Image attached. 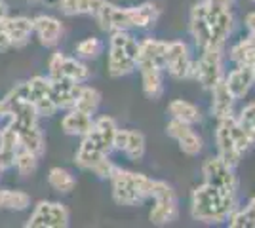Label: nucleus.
I'll list each match as a JSON object with an SVG mask.
<instances>
[{
    "mask_svg": "<svg viewBox=\"0 0 255 228\" xmlns=\"http://www.w3.org/2000/svg\"><path fill=\"white\" fill-rule=\"evenodd\" d=\"M234 4L202 0L191 8L189 31L196 48H225L234 29Z\"/></svg>",
    "mask_w": 255,
    "mask_h": 228,
    "instance_id": "1",
    "label": "nucleus"
},
{
    "mask_svg": "<svg viewBox=\"0 0 255 228\" xmlns=\"http://www.w3.org/2000/svg\"><path fill=\"white\" fill-rule=\"evenodd\" d=\"M103 33L115 31H145L154 27L160 17V10L152 2H143L139 6L122 8L117 4L105 2L94 15Z\"/></svg>",
    "mask_w": 255,
    "mask_h": 228,
    "instance_id": "2",
    "label": "nucleus"
},
{
    "mask_svg": "<svg viewBox=\"0 0 255 228\" xmlns=\"http://www.w3.org/2000/svg\"><path fill=\"white\" fill-rule=\"evenodd\" d=\"M238 207V198L225 194L223 190L202 183L191 194V215L194 221L208 225L227 223L231 213Z\"/></svg>",
    "mask_w": 255,
    "mask_h": 228,
    "instance_id": "3",
    "label": "nucleus"
},
{
    "mask_svg": "<svg viewBox=\"0 0 255 228\" xmlns=\"http://www.w3.org/2000/svg\"><path fill=\"white\" fill-rule=\"evenodd\" d=\"M111 181V192L113 200L118 206H141L145 200L152 196V185L154 179H150L143 173L128 171L122 167H115V171L109 177Z\"/></svg>",
    "mask_w": 255,
    "mask_h": 228,
    "instance_id": "4",
    "label": "nucleus"
},
{
    "mask_svg": "<svg viewBox=\"0 0 255 228\" xmlns=\"http://www.w3.org/2000/svg\"><path fill=\"white\" fill-rule=\"evenodd\" d=\"M215 145H217V156L233 167H236L242 156L254 147V143L250 141V137L246 135L234 114L217 120Z\"/></svg>",
    "mask_w": 255,
    "mask_h": 228,
    "instance_id": "5",
    "label": "nucleus"
},
{
    "mask_svg": "<svg viewBox=\"0 0 255 228\" xmlns=\"http://www.w3.org/2000/svg\"><path fill=\"white\" fill-rule=\"evenodd\" d=\"M139 40L131 31H115L109 40V55H107V71L113 78L131 75L137 69Z\"/></svg>",
    "mask_w": 255,
    "mask_h": 228,
    "instance_id": "6",
    "label": "nucleus"
},
{
    "mask_svg": "<svg viewBox=\"0 0 255 228\" xmlns=\"http://www.w3.org/2000/svg\"><path fill=\"white\" fill-rule=\"evenodd\" d=\"M154 206L150 207L149 221L156 227H166L173 223L177 215H179V202H177V194L171 188V185H168L166 181H156L152 185V196Z\"/></svg>",
    "mask_w": 255,
    "mask_h": 228,
    "instance_id": "7",
    "label": "nucleus"
},
{
    "mask_svg": "<svg viewBox=\"0 0 255 228\" xmlns=\"http://www.w3.org/2000/svg\"><path fill=\"white\" fill-rule=\"evenodd\" d=\"M206 89H212L217 82L225 78L223 75V48H204L200 57L194 59L192 76Z\"/></svg>",
    "mask_w": 255,
    "mask_h": 228,
    "instance_id": "8",
    "label": "nucleus"
},
{
    "mask_svg": "<svg viewBox=\"0 0 255 228\" xmlns=\"http://www.w3.org/2000/svg\"><path fill=\"white\" fill-rule=\"evenodd\" d=\"M204 183L223 190L225 194L238 198V179L234 173V167L223 162L219 156H210L202 163Z\"/></svg>",
    "mask_w": 255,
    "mask_h": 228,
    "instance_id": "9",
    "label": "nucleus"
},
{
    "mask_svg": "<svg viewBox=\"0 0 255 228\" xmlns=\"http://www.w3.org/2000/svg\"><path fill=\"white\" fill-rule=\"evenodd\" d=\"M48 76L55 78V80L63 78V80H73L78 84H84L90 80L92 71L78 57H69L61 52H53L48 59Z\"/></svg>",
    "mask_w": 255,
    "mask_h": 228,
    "instance_id": "10",
    "label": "nucleus"
},
{
    "mask_svg": "<svg viewBox=\"0 0 255 228\" xmlns=\"http://www.w3.org/2000/svg\"><path fill=\"white\" fill-rule=\"evenodd\" d=\"M23 91H25V97L34 105L40 118H52L57 112V107L53 105L52 99V78L50 76L36 75L29 78L27 82H23Z\"/></svg>",
    "mask_w": 255,
    "mask_h": 228,
    "instance_id": "11",
    "label": "nucleus"
},
{
    "mask_svg": "<svg viewBox=\"0 0 255 228\" xmlns=\"http://www.w3.org/2000/svg\"><path fill=\"white\" fill-rule=\"evenodd\" d=\"M69 209L61 202L42 200L32 209L31 217L27 219V228H65L69 227Z\"/></svg>",
    "mask_w": 255,
    "mask_h": 228,
    "instance_id": "12",
    "label": "nucleus"
},
{
    "mask_svg": "<svg viewBox=\"0 0 255 228\" xmlns=\"http://www.w3.org/2000/svg\"><path fill=\"white\" fill-rule=\"evenodd\" d=\"M194 59L187 42L173 40L168 42V54H166V73L175 80H187L192 76Z\"/></svg>",
    "mask_w": 255,
    "mask_h": 228,
    "instance_id": "13",
    "label": "nucleus"
},
{
    "mask_svg": "<svg viewBox=\"0 0 255 228\" xmlns=\"http://www.w3.org/2000/svg\"><path fill=\"white\" fill-rule=\"evenodd\" d=\"M166 133L170 135L173 141H177L179 149L183 154L187 156H198L204 149V141L202 137L192 130L191 124H185L181 120L171 118L166 126Z\"/></svg>",
    "mask_w": 255,
    "mask_h": 228,
    "instance_id": "14",
    "label": "nucleus"
},
{
    "mask_svg": "<svg viewBox=\"0 0 255 228\" xmlns=\"http://www.w3.org/2000/svg\"><path fill=\"white\" fill-rule=\"evenodd\" d=\"M166 54H168V42L158 40V38H143L139 42L137 71L139 69L166 71Z\"/></svg>",
    "mask_w": 255,
    "mask_h": 228,
    "instance_id": "15",
    "label": "nucleus"
},
{
    "mask_svg": "<svg viewBox=\"0 0 255 228\" xmlns=\"http://www.w3.org/2000/svg\"><path fill=\"white\" fill-rule=\"evenodd\" d=\"M118 131V126L115 118L111 116H99L94 120L92 130L86 133L84 137L92 145H96L99 151H103L105 154H111V151H115V135Z\"/></svg>",
    "mask_w": 255,
    "mask_h": 228,
    "instance_id": "16",
    "label": "nucleus"
},
{
    "mask_svg": "<svg viewBox=\"0 0 255 228\" xmlns=\"http://www.w3.org/2000/svg\"><path fill=\"white\" fill-rule=\"evenodd\" d=\"M32 34L38 38V42L42 44L44 48H53L61 40L63 23L53 15L40 13V15L32 17Z\"/></svg>",
    "mask_w": 255,
    "mask_h": 228,
    "instance_id": "17",
    "label": "nucleus"
},
{
    "mask_svg": "<svg viewBox=\"0 0 255 228\" xmlns=\"http://www.w3.org/2000/svg\"><path fill=\"white\" fill-rule=\"evenodd\" d=\"M145 135L137 130H118L115 135V151H120L126 154L128 160L139 162L145 156Z\"/></svg>",
    "mask_w": 255,
    "mask_h": 228,
    "instance_id": "18",
    "label": "nucleus"
},
{
    "mask_svg": "<svg viewBox=\"0 0 255 228\" xmlns=\"http://www.w3.org/2000/svg\"><path fill=\"white\" fill-rule=\"evenodd\" d=\"M223 80L236 101L244 99L250 93V89L255 86L254 65H236Z\"/></svg>",
    "mask_w": 255,
    "mask_h": 228,
    "instance_id": "19",
    "label": "nucleus"
},
{
    "mask_svg": "<svg viewBox=\"0 0 255 228\" xmlns=\"http://www.w3.org/2000/svg\"><path fill=\"white\" fill-rule=\"evenodd\" d=\"M4 29L8 33L11 48H23L27 46L32 36V19L25 15H6L4 19Z\"/></svg>",
    "mask_w": 255,
    "mask_h": 228,
    "instance_id": "20",
    "label": "nucleus"
},
{
    "mask_svg": "<svg viewBox=\"0 0 255 228\" xmlns=\"http://www.w3.org/2000/svg\"><path fill=\"white\" fill-rule=\"evenodd\" d=\"M80 87H82V84L73 82V80H63V78L55 80V78H52V99L57 110L73 109L76 97L80 93Z\"/></svg>",
    "mask_w": 255,
    "mask_h": 228,
    "instance_id": "21",
    "label": "nucleus"
},
{
    "mask_svg": "<svg viewBox=\"0 0 255 228\" xmlns=\"http://www.w3.org/2000/svg\"><path fill=\"white\" fill-rule=\"evenodd\" d=\"M19 149H21L19 133L8 122L6 126L0 128V162H2L6 171L13 167V160H15V154Z\"/></svg>",
    "mask_w": 255,
    "mask_h": 228,
    "instance_id": "22",
    "label": "nucleus"
},
{
    "mask_svg": "<svg viewBox=\"0 0 255 228\" xmlns=\"http://www.w3.org/2000/svg\"><path fill=\"white\" fill-rule=\"evenodd\" d=\"M210 91H212V107H210V109H212V116H215L217 120L233 116L234 101H236V99H234L233 93L229 91L225 80L217 82Z\"/></svg>",
    "mask_w": 255,
    "mask_h": 228,
    "instance_id": "23",
    "label": "nucleus"
},
{
    "mask_svg": "<svg viewBox=\"0 0 255 228\" xmlns=\"http://www.w3.org/2000/svg\"><path fill=\"white\" fill-rule=\"evenodd\" d=\"M92 126H94V116L76 109H69V112L61 118V130L71 137H84L92 130Z\"/></svg>",
    "mask_w": 255,
    "mask_h": 228,
    "instance_id": "24",
    "label": "nucleus"
},
{
    "mask_svg": "<svg viewBox=\"0 0 255 228\" xmlns=\"http://www.w3.org/2000/svg\"><path fill=\"white\" fill-rule=\"evenodd\" d=\"M105 4V0H59L57 10L63 15H96L99 8Z\"/></svg>",
    "mask_w": 255,
    "mask_h": 228,
    "instance_id": "25",
    "label": "nucleus"
},
{
    "mask_svg": "<svg viewBox=\"0 0 255 228\" xmlns=\"http://www.w3.org/2000/svg\"><path fill=\"white\" fill-rule=\"evenodd\" d=\"M229 59L236 65H255V33L234 44L229 50Z\"/></svg>",
    "mask_w": 255,
    "mask_h": 228,
    "instance_id": "26",
    "label": "nucleus"
},
{
    "mask_svg": "<svg viewBox=\"0 0 255 228\" xmlns=\"http://www.w3.org/2000/svg\"><path fill=\"white\" fill-rule=\"evenodd\" d=\"M143 93L149 99H160L164 93V71L162 69H139Z\"/></svg>",
    "mask_w": 255,
    "mask_h": 228,
    "instance_id": "27",
    "label": "nucleus"
},
{
    "mask_svg": "<svg viewBox=\"0 0 255 228\" xmlns=\"http://www.w3.org/2000/svg\"><path fill=\"white\" fill-rule=\"evenodd\" d=\"M168 112H170L171 118L181 120L185 124H198L202 120V114H200V109L191 103V101H185V99H173L170 105H168Z\"/></svg>",
    "mask_w": 255,
    "mask_h": 228,
    "instance_id": "28",
    "label": "nucleus"
},
{
    "mask_svg": "<svg viewBox=\"0 0 255 228\" xmlns=\"http://www.w3.org/2000/svg\"><path fill=\"white\" fill-rule=\"evenodd\" d=\"M31 207V196L23 190L0 188V209L8 211H25Z\"/></svg>",
    "mask_w": 255,
    "mask_h": 228,
    "instance_id": "29",
    "label": "nucleus"
},
{
    "mask_svg": "<svg viewBox=\"0 0 255 228\" xmlns=\"http://www.w3.org/2000/svg\"><path fill=\"white\" fill-rule=\"evenodd\" d=\"M99 105H101V93H99V89L82 84L80 93H78V97H76V103L73 109L82 110V112H86V114L94 116V114L97 112V109H99Z\"/></svg>",
    "mask_w": 255,
    "mask_h": 228,
    "instance_id": "30",
    "label": "nucleus"
},
{
    "mask_svg": "<svg viewBox=\"0 0 255 228\" xmlns=\"http://www.w3.org/2000/svg\"><path fill=\"white\" fill-rule=\"evenodd\" d=\"M48 183L55 192L59 194H69L71 190H75L76 179L71 171H67L63 167H52L48 171Z\"/></svg>",
    "mask_w": 255,
    "mask_h": 228,
    "instance_id": "31",
    "label": "nucleus"
},
{
    "mask_svg": "<svg viewBox=\"0 0 255 228\" xmlns=\"http://www.w3.org/2000/svg\"><path fill=\"white\" fill-rule=\"evenodd\" d=\"M227 223L231 228H255V196L248 200L244 209L236 207Z\"/></svg>",
    "mask_w": 255,
    "mask_h": 228,
    "instance_id": "32",
    "label": "nucleus"
},
{
    "mask_svg": "<svg viewBox=\"0 0 255 228\" xmlns=\"http://www.w3.org/2000/svg\"><path fill=\"white\" fill-rule=\"evenodd\" d=\"M38 154H34V152L27 151V149H19L17 154H15V160H13V169L17 171V173L21 175V177H29L36 171V167H38Z\"/></svg>",
    "mask_w": 255,
    "mask_h": 228,
    "instance_id": "33",
    "label": "nucleus"
},
{
    "mask_svg": "<svg viewBox=\"0 0 255 228\" xmlns=\"http://www.w3.org/2000/svg\"><path fill=\"white\" fill-rule=\"evenodd\" d=\"M103 48H105V44H103L101 38L88 36V38H84V40H80V42L76 44L75 54L78 59H97L99 55L103 54Z\"/></svg>",
    "mask_w": 255,
    "mask_h": 228,
    "instance_id": "34",
    "label": "nucleus"
},
{
    "mask_svg": "<svg viewBox=\"0 0 255 228\" xmlns=\"http://www.w3.org/2000/svg\"><path fill=\"white\" fill-rule=\"evenodd\" d=\"M236 120L242 126V130L246 131V135L250 137V141L255 145V101L248 103L244 109L240 110V114L236 116Z\"/></svg>",
    "mask_w": 255,
    "mask_h": 228,
    "instance_id": "35",
    "label": "nucleus"
},
{
    "mask_svg": "<svg viewBox=\"0 0 255 228\" xmlns=\"http://www.w3.org/2000/svg\"><path fill=\"white\" fill-rule=\"evenodd\" d=\"M10 48L11 44H10V38H8V33L4 29V23L0 21V54L6 52V50H10Z\"/></svg>",
    "mask_w": 255,
    "mask_h": 228,
    "instance_id": "36",
    "label": "nucleus"
},
{
    "mask_svg": "<svg viewBox=\"0 0 255 228\" xmlns=\"http://www.w3.org/2000/svg\"><path fill=\"white\" fill-rule=\"evenodd\" d=\"M244 23H246V29H248V33H255V11H250V13H246Z\"/></svg>",
    "mask_w": 255,
    "mask_h": 228,
    "instance_id": "37",
    "label": "nucleus"
},
{
    "mask_svg": "<svg viewBox=\"0 0 255 228\" xmlns=\"http://www.w3.org/2000/svg\"><path fill=\"white\" fill-rule=\"evenodd\" d=\"M6 15H8V4H6L4 0H0V21H2Z\"/></svg>",
    "mask_w": 255,
    "mask_h": 228,
    "instance_id": "38",
    "label": "nucleus"
},
{
    "mask_svg": "<svg viewBox=\"0 0 255 228\" xmlns=\"http://www.w3.org/2000/svg\"><path fill=\"white\" fill-rule=\"evenodd\" d=\"M27 4H42L44 0H25Z\"/></svg>",
    "mask_w": 255,
    "mask_h": 228,
    "instance_id": "39",
    "label": "nucleus"
},
{
    "mask_svg": "<svg viewBox=\"0 0 255 228\" xmlns=\"http://www.w3.org/2000/svg\"><path fill=\"white\" fill-rule=\"evenodd\" d=\"M6 124H8V122H6V120H4V116L0 114V128H2V126H6Z\"/></svg>",
    "mask_w": 255,
    "mask_h": 228,
    "instance_id": "40",
    "label": "nucleus"
},
{
    "mask_svg": "<svg viewBox=\"0 0 255 228\" xmlns=\"http://www.w3.org/2000/svg\"><path fill=\"white\" fill-rule=\"evenodd\" d=\"M4 171H6V169H4V165H2V162H0V175L4 173Z\"/></svg>",
    "mask_w": 255,
    "mask_h": 228,
    "instance_id": "41",
    "label": "nucleus"
},
{
    "mask_svg": "<svg viewBox=\"0 0 255 228\" xmlns=\"http://www.w3.org/2000/svg\"><path fill=\"white\" fill-rule=\"evenodd\" d=\"M254 73H255V65H254Z\"/></svg>",
    "mask_w": 255,
    "mask_h": 228,
    "instance_id": "42",
    "label": "nucleus"
},
{
    "mask_svg": "<svg viewBox=\"0 0 255 228\" xmlns=\"http://www.w3.org/2000/svg\"><path fill=\"white\" fill-rule=\"evenodd\" d=\"M252 2H255V0H252Z\"/></svg>",
    "mask_w": 255,
    "mask_h": 228,
    "instance_id": "43",
    "label": "nucleus"
},
{
    "mask_svg": "<svg viewBox=\"0 0 255 228\" xmlns=\"http://www.w3.org/2000/svg\"><path fill=\"white\" fill-rule=\"evenodd\" d=\"M0 177H2V175H0Z\"/></svg>",
    "mask_w": 255,
    "mask_h": 228,
    "instance_id": "44",
    "label": "nucleus"
}]
</instances>
